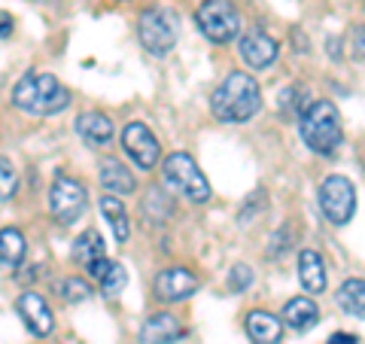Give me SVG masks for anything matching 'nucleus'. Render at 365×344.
I'll return each mask as SVG.
<instances>
[{"label":"nucleus","instance_id":"nucleus-4","mask_svg":"<svg viewBox=\"0 0 365 344\" xmlns=\"http://www.w3.org/2000/svg\"><path fill=\"white\" fill-rule=\"evenodd\" d=\"M195 25L210 43H232L241 31V13L232 0H201L195 9Z\"/></svg>","mask_w":365,"mask_h":344},{"label":"nucleus","instance_id":"nucleus-27","mask_svg":"<svg viewBox=\"0 0 365 344\" xmlns=\"http://www.w3.org/2000/svg\"><path fill=\"white\" fill-rule=\"evenodd\" d=\"M253 280V271H250L247 265H235L232 274H228V286H232V293H241L247 290V283Z\"/></svg>","mask_w":365,"mask_h":344},{"label":"nucleus","instance_id":"nucleus-7","mask_svg":"<svg viewBox=\"0 0 365 344\" xmlns=\"http://www.w3.org/2000/svg\"><path fill=\"white\" fill-rule=\"evenodd\" d=\"M88 208V192L76 177L58 174L49 189V211L58 226H73Z\"/></svg>","mask_w":365,"mask_h":344},{"label":"nucleus","instance_id":"nucleus-11","mask_svg":"<svg viewBox=\"0 0 365 344\" xmlns=\"http://www.w3.org/2000/svg\"><path fill=\"white\" fill-rule=\"evenodd\" d=\"M73 262H76V265H83L88 271V278H95V280H101L110 271L113 262L104 253V238H101L95 228H86V232L76 238V244H73Z\"/></svg>","mask_w":365,"mask_h":344},{"label":"nucleus","instance_id":"nucleus-21","mask_svg":"<svg viewBox=\"0 0 365 344\" xmlns=\"http://www.w3.org/2000/svg\"><path fill=\"white\" fill-rule=\"evenodd\" d=\"M335 299L341 305V311H347L350 317H362L365 320V280L362 278H347L338 286Z\"/></svg>","mask_w":365,"mask_h":344},{"label":"nucleus","instance_id":"nucleus-10","mask_svg":"<svg viewBox=\"0 0 365 344\" xmlns=\"http://www.w3.org/2000/svg\"><path fill=\"white\" fill-rule=\"evenodd\" d=\"M153 290H155V299H162L168 305H177V302H186L189 295L198 293V278L182 265H170L155 278Z\"/></svg>","mask_w":365,"mask_h":344},{"label":"nucleus","instance_id":"nucleus-29","mask_svg":"<svg viewBox=\"0 0 365 344\" xmlns=\"http://www.w3.org/2000/svg\"><path fill=\"white\" fill-rule=\"evenodd\" d=\"M9 31H13V19H9V13H4V40H9Z\"/></svg>","mask_w":365,"mask_h":344},{"label":"nucleus","instance_id":"nucleus-15","mask_svg":"<svg viewBox=\"0 0 365 344\" xmlns=\"http://www.w3.org/2000/svg\"><path fill=\"white\" fill-rule=\"evenodd\" d=\"M76 134L91 146H107L113 141V134H116V128H113V119L107 116V113L88 110L76 119Z\"/></svg>","mask_w":365,"mask_h":344},{"label":"nucleus","instance_id":"nucleus-1","mask_svg":"<svg viewBox=\"0 0 365 344\" xmlns=\"http://www.w3.org/2000/svg\"><path fill=\"white\" fill-rule=\"evenodd\" d=\"M262 107V88L256 76L232 71L210 95V113L225 125L250 122Z\"/></svg>","mask_w":365,"mask_h":344},{"label":"nucleus","instance_id":"nucleus-25","mask_svg":"<svg viewBox=\"0 0 365 344\" xmlns=\"http://www.w3.org/2000/svg\"><path fill=\"white\" fill-rule=\"evenodd\" d=\"M61 295L67 302H83V299H88V295H91V286L83 278H67L61 283Z\"/></svg>","mask_w":365,"mask_h":344},{"label":"nucleus","instance_id":"nucleus-2","mask_svg":"<svg viewBox=\"0 0 365 344\" xmlns=\"http://www.w3.org/2000/svg\"><path fill=\"white\" fill-rule=\"evenodd\" d=\"M13 104L28 116H55L67 110L71 91H67L52 74L31 71L13 86Z\"/></svg>","mask_w":365,"mask_h":344},{"label":"nucleus","instance_id":"nucleus-13","mask_svg":"<svg viewBox=\"0 0 365 344\" xmlns=\"http://www.w3.org/2000/svg\"><path fill=\"white\" fill-rule=\"evenodd\" d=\"M16 311H19L21 320H25V326L31 329V335L46 338L55 329L52 308L46 305V299H43L40 293H21L19 299H16Z\"/></svg>","mask_w":365,"mask_h":344},{"label":"nucleus","instance_id":"nucleus-18","mask_svg":"<svg viewBox=\"0 0 365 344\" xmlns=\"http://www.w3.org/2000/svg\"><path fill=\"white\" fill-rule=\"evenodd\" d=\"M283 323L292 326L295 332H311L317 323H319V308L314 299H304V295H299V299H289L287 305H283Z\"/></svg>","mask_w":365,"mask_h":344},{"label":"nucleus","instance_id":"nucleus-16","mask_svg":"<svg viewBox=\"0 0 365 344\" xmlns=\"http://www.w3.org/2000/svg\"><path fill=\"white\" fill-rule=\"evenodd\" d=\"M244 326L253 344H280L283 338V320L274 317L271 311H250Z\"/></svg>","mask_w":365,"mask_h":344},{"label":"nucleus","instance_id":"nucleus-24","mask_svg":"<svg viewBox=\"0 0 365 344\" xmlns=\"http://www.w3.org/2000/svg\"><path fill=\"white\" fill-rule=\"evenodd\" d=\"M125 283H128V274H125V268L119 262H113L110 271L101 278V293H104L107 299H116V295L125 290Z\"/></svg>","mask_w":365,"mask_h":344},{"label":"nucleus","instance_id":"nucleus-14","mask_svg":"<svg viewBox=\"0 0 365 344\" xmlns=\"http://www.w3.org/2000/svg\"><path fill=\"white\" fill-rule=\"evenodd\" d=\"M186 335V329H182L180 320L170 314V311H155L146 317V323L140 329V341L143 344H174Z\"/></svg>","mask_w":365,"mask_h":344},{"label":"nucleus","instance_id":"nucleus-6","mask_svg":"<svg viewBox=\"0 0 365 344\" xmlns=\"http://www.w3.org/2000/svg\"><path fill=\"white\" fill-rule=\"evenodd\" d=\"M317 201H319V211L332 226H347L356 213V189L353 183L341 174H332L319 183L317 189Z\"/></svg>","mask_w":365,"mask_h":344},{"label":"nucleus","instance_id":"nucleus-5","mask_svg":"<svg viewBox=\"0 0 365 344\" xmlns=\"http://www.w3.org/2000/svg\"><path fill=\"white\" fill-rule=\"evenodd\" d=\"M165 180L195 204H204V201L213 198V189H210L207 177L198 171L195 158H192L189 153H170L165 158Z\"/></svg>","mask_w":365,"mask_h":344},{"label":"nucleus","instance_id":"nucleus-3","mask_svg":"<svg viewBox=\"0 0 365 344\" xmlns=\"http://www.w3.org/2000/svg\"><path fill=\"white\" fill-rule=\"evenodd\" d=\"M299 134L307 150L317 156H332L341 146V116L332 101H314L311 107L302 113L299 119Z\"/></svg>","mask_w":365,"mask_h":344},{"label":"nucleus","instance_id":"nucleus-8","mask_svg":"<svg viewBox=\"0 0 365 344\" xmlns=\"http://www.w3.org/2000/svg\"><path fill=\"white\" fill-rule=\"evenodd\" d=\"M137 37H140V46L150 55H168L177 46V28H174V16L165 13L158 6L143 9L140 19H137Z\"/></svg>","mask_w":365,"mask_h":344},{"label":"nucleus","instance_id":"nucleus-17","mask_svg":"<svg viewBox=\"0 0 365 344\" xmlns=\"http://www.w3.org/2000/svg\"><path fill=\"white\" fill-rule=\"evenodd\" d=\"M98 180H101V186H104V192H110V195H131L137 189L134 174L119 158H104L101 171H98Z\"/></svg>","mask_w":365,"mask_h":344},{"label":"nucleus","instance_id":"nucleus-12","mask_svg":"<svg viewBox=\"0 0 365 344\" xmlns=\"http://www.w3.org/2000/svg\"><path fill=\"white\" fill-rule=\"evenodd\" d=\"M237 52H241V59L253 67V71H265V67H271L274 61H277L280 55V46L274 37H268L265 31H247L241 43H237Z\"/></svg>","mask_w":365,"mask_h":344},{"label":"nucleus","instance_id":"nucleus-19","mask_svg":"<svg viewBox=\"0 0 365 344\" xmlns=\"http://www.w3.org/2000/svg\"><path fill=\"white\" fill-rule=\"evenodd\" d=\"M299 280L304 293H326V265L317 250H302L299 253Z\"/></svg>","mask_w":365,"mask_h":344},{"label":"nucleus","instance_id":"nucleus-22","mask_svg":"<svg viewBox=\"0 0 365 344\" xmlns=\"http://www.w3.org/2000/svg\"><path fill=\"white\" fill-rule=\"evenodd\" d=\"M25 250H28V244H25V235L19 232V228H4L0 232V259H4V268L6 271H16L19 265H21V259H25Z\"/></svg>","mask_w":365,"mask_h":344},{"label":"nucleus","instance_id":"nucleus-20","mask_svg":"<svg viewBox=\"0 0 365 344\" xmlns=\"http://www.w3.org/2000/svg\"><path fill=\"white\" fill-rule=\"evenodd\" d=\"M101 213H104V220L110 223L113 228V238L119 241V244H125L131 235V220H128V211H125V204L119 195H101Z\"/></svg>","mask_w":365,"mask_h":344},{"label":"nucleus","instance_id":"nucleus-28","mask_svg":"<svg viewBox=\"0 0 365 344\" xmlns=\"http://www.w3.org/2000/svg\"><path fill=\"white\" fill-rule=\"evenodd\" d=\"M359 338L356 335H347V332H335L332 338H329V344H356Z\"/></svg>","mask_w":365,"mask_h":344},{"label":"nucleus","instance_id":"nucleus-23","mask_svg":"<svg viewBox=\"0 0 365 344\" xmlns=\"http://www.w3.org/2000/svg\"><path fill=\"white\" fill-rule=\"evenodd\" d=\"M170 213H174V204H170V198L158 186H153L150 192H146V198H143V216H146V220H153V223H165Z\"/></svg>","mask_w":365,"mask_h":344},{"label":"nucleus","instance_id":"nucleus-9","mask_svg":"<svg viewBox=\"0 0 365 344\" xmlns=\"http://www.w3.org/2000/svg\"><path fill=\"white\" fill-rule=\"evenodd\" d=\"M122 146L125 156L131 158L137 168L153 171L158 165V156H162V146H158V137L146 128L143 122H128L122 131Z\"/></svg>","mask_w":365,"mask_h":344},{"label":"nucleus","instance_id":"nucleus-26","mask_svg":"<svg viewBox=\"0 0 365 344\" xmlns=\"http://www.w3.org/2000/svg\"><path fill=\"white\" fill-rule=\"evenodd\" d=\"M16 195V168L9 158L0 162V201H9Z\"/></svg>","mask_w":365,"mask_h":344}]
</instances>
